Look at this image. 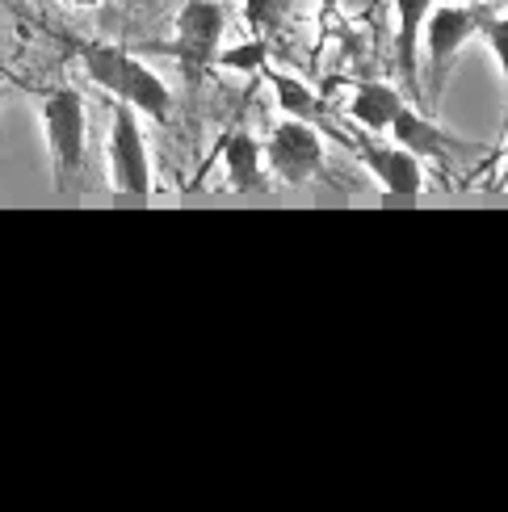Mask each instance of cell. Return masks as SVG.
<instances>
[{"label": "cell", "mask_w": 508, "mask_h": 512, "mask_svg": "<svg viewBox=\"0 0 508 512\" xmlns=\"http://www.w3.org/2000/svg\"><path fill=\"white\" fill-rule=\"evenodd\" d=\"M437 0H395V59H399V76L412 89H420V72H416V42H420V30L433 13Z\"/></svg>", "instance_id": "9c48e42d"}, {"label": "cell", "mask_w": 508, "mask_h": 512, "mask_svg": "<svg viewBox=\"0 0 508 512\" xmlns=\"http://www.w3.org/2000/svg\"><path fill=\"white\" fill-rule=\"evenodd\" d=\"M215 68H227L236 76H261L269 68V42L261 34H252V38L236 42V47H219Z\"/></svg>", "instance_id": "4fadbf2b"}, {"label": "cell", "mask_w": 508, "mask_h": 512, "mask_svg": "<svg viewBox=\"0 0 508 512\" xmlns=\"http://www.w3.org/2000/svg\"><path fill=\"white\" fill-rule=\"evenodd\" d=\"M290 5L294 0H244V21L252 34H273L290 17Z\"/></svg>", "instance_id": "5bb4252c"}, {"label": "cell", "mask_w": 508, "mask_h": 512, "mask_svg": "<svg viewBox=\"0 0 508 512\" xmlns=\"http://www.w3.org/2000/svg\"><path fill=\"white\" fill-rule=\"evenodd\" d=\"M479 17L475 9H462V5H433L425 30H420V38H425V55H429V97L441 101V89H446V76L454 68L458 51L471 42V34H479Z\"/></svg>", "instance_id": "8992f818"}, {"label": "cell", "mask_w": 508, "mask_h": 512, "mask_svg": "<svg viewBox=\"0 0 508 512\" xmlns=\"http://www.w3.org/2000/svg\"><path fill=\"white\" fill-rule=\"evenodd\" d=\"M219 160L227 168V185L236 189V194H265V189H269L265 143L252 131H231L219 143Z\"/></svg>", "instance_id": "ba28073f"}, {"label": "cell", "mask_w": 508, "mask_h": 512, "mask_svg": "<svg viewBox=\"0 0 508 512\" xmlns=\"http://www.w3.org/2000/svg\"><path fill=\"white\" fill-rule=\"evenodd\" d=\"M5 97H9V80L0 76V105H5Z\"/></svg>", "instance_id": "e0dca14e"}, {"label": "cell", "mask_w": 508, "mask_h": 512, "mask_svg": "<svg viewBox=\"0 0 508 512\" xmlns=\"http://www.w3.org/2000/svg\"><path fill=\"white\" fill-rule=\"evenodd\" d=\"M68 5H76V9H93V5H105V0H68Z\"/></svg>", "instance_id": "2e32d148"}, {"label": "cell", "mask_w": 508, "mask_h": 512, "mask_svg": "<svg viewBox=\"0 0 508 512\" xmlns=\"http://www.w3.org/2000/svg\"><path fill=\"white\" fill-rule=\"evenodd\" d=\"M265 168L286 185H307L324 173V139L315 122L282 118L265 139Z\"/></svg>", "instance_id": "5b68a950"}, {"label": "cell", "mask_w": 508, "mask_h": 512, "mask_svg": "<svg viewBox=\"0 0 508 512\" xmlns=\"http://www.w3.org/2000/svg\"><path fill=\"white\" fill-rule=\"evenodd\" d=\"M105 164H110V185L118 189V194L143 198V194H152L156 189L152 156H147V139H143L139 114L131 110V105H122V101H114L110 139H105Z\"/></svg>", "instance_id": "277c9868"}, {"label": "cell", "mask_w": 508, "mask_h": 512, "mask_svg": "<svg viewBox=\"0 0 508 512\" xmlns=\"http://www.w3.org/2000/svg\"><path fill=\"white\" fill-rule=\"evenodd\" d=\"M504 9H508V5H504ZM504 17H508V13H504Z\"/></svg>", "instance_id": "ac0fdd59"}, {"label": "cell", "mask_w": 508, "mask_h": 512, "mask_svg": "<svg viewBox=\"0 0 508 512\" xmlns=\"http://www.w3.org/2000/svg\"><path fill=\"white\" fill-rule=\"evenodd\" d=\"M42 139H47L55 189L68 194L84 181V152H89V105L76 89H51L38 105Z\"/></svg>", "instance_id": "7a4b0ae2"}, {"label": "cell", "mask_w": 508, "mask_h": 512, "mask_svg": "<svg viewBox=\"0 0 508 512\" xmlns=\"http://www.w3.org/2000/svg\"><path fill=\"white\" fill-rule=\"evenodd\" d=\"M479 34L488 38V47L500 63V76H504V89H508V17H479Z\"/></svg>", "instance_id": "9a60e30c"}, {"label": "cell", "mask_w": 508, "mask_h": 512, "mask_svg": "<svg viewBox=\"0 0 508 512\" xmlns=\"http://www.w3.org/2000/svg\"><path fill=\"white\" fill-rule=\"evenodd\" d=\"M357 143V156L370 168V177L387 189L395 198H412L425 189V173H420V160L412 152H404L399 143L383 147V143H370V139H353Z\"/></svg>", "instance_id": "52a82bcc"}, {"label": "cell", "mask_w": 508, "mask_h": 512, "mask_svg": "<svg viewBox=\"0 0 508 512\" xmlns=\"http://www.w3.org/2000/svg\"><path fill=\"white\" fill-rule=\"evenodd\" d=\"M261 76H269V89H273V97H278L286 118H299V122H320L324 118V101L315 97L311 84H303L290 72H269V68Z\"/></svg>", "instance_id": "7c38bea8"}, {"label": "cell", "mask_w": 508, "mask_h": 512, "mask_svg": "<svg viewBox=\"0 0 508 512\" xmlns=\"http://www.w3.org/2000/svg\"><path fill=\"white\" fill-rule=\"evenodd\" d=\"M391 139L404 147V152H412L416 160H446L450 156V139L441 135L420 110H408V105L391 122Z\"/></svg>", "instance_id": "8fae6325"}, {"label": "cell", "mask_w": 508, "mask_h": 512, "mask_svg": "<svg viewBox=\"0 0 508 512\" xmlns=\"http://www.w3.org/2000/svg\"><path fill=\"white\" fill-rule=\"evenodd\" d=\"M399 110H404V97L383 80H362L349 97V118L357 126H366V131H391Z\"/></svg>", "instance_id": "30bf717a"}, {"label": "cell", "mask_w": 508, "mask_h": 512, "mask_svg": "<svg viewBox=\"0 0 508 512\" xmlns=\"http://www.w3.org/2000/svg\"><path fill=\"white\" fill-rule=\"evenodd\" d=\"M223 26H227V17H223L219 0H185L181 13H177V34L156 47L168 59H177V68H181L189 89H198L202 76L215 68Z\"/></svg>", "instance_id": "3957f363"}, {"label": "cell", "mask_w": 508, "mask_h": 512, "mask_svg": "<svg viewBox=\"0 0 508 512\" xmlns=\"http://www.w3.org/2000/svg\"><path fill=\"white\" fill-rule=\"evenodd\" d=\"M80 68L97 89H105L114 101L131 105L135 114L152 118V122H168L173 118V93L168 84L147 68V63L122 47H110V42H84L80 47Z\"/></svg>", "instance_id": "6da1fadb"}]
</instances>
